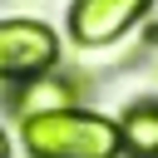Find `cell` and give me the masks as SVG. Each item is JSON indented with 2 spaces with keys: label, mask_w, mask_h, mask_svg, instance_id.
Segmentation results:
<instances>
[{
  "label": "cell",
  "mask_w": 158,
  "mask_h": 158,
  "mask_svg": "<svg viewBox=\"0 0 158 158\" xmlns=\"http://www.w3.org/2000/svg\"><path fill=\"white\" fill-rule=\"evenodd\" d=\"M118 153L128 158H158V99H138L118 118Z\"/></svg>",
  "instance_id": "obj_5"
},
{
  "label": "cell",
  "mask_w": 158,
  "mask_h": 158,
  "mask_svg": "<svg viewBox=\"0 0 158 158\" xmlns=\"http://www.w3.org/2000/svg\"><path fill=\"white\" fill-rule=\"evenodd\" d=\"M59 59V40L44 20H30V15H10L0 20V79H35L44 69H54Z\"/></svg>",
  "instance_id": "obj_2"
},
{
  "label": "cell",
  "mask_w": 158,
  "mask_h": 158,
  "mask_svg": "<svg viewBox=\"0 0 158 158\" xmlns=\"http://www.w3.org/2000/svg\"><path fill=\"white\" fill-rule=\"evenodd\" d=\"M74 99H79V79H69L59 69H44V74H35V79H25L15 89V114L20 118L64 114V109H74Z\"/></svg>",
  "instance_id": "obj_4"
},
{
  "label": "cell",
  "mask_w": 158,
  "mask_h": 158,
  "mask_svg": "<svg viewBox=\"0 0 158 158\" xmlns=\"http://www.w3.org/2000/svg\"><path fill=\"white\" fill-rule=\"evenodd\" d=\"M0 158H10V138H5V128H0Z\"/></svg>",
  "instance_id": "obj_6"
},
{
  "label": "cell",
  "mask_w": 158,
  "mask_h": 158,
  "mask_svg": "<svg viewBox=\"0 0 158 158\" xmlns=\"http://www.w3.org/2000/svg\"><path fill=\"white\" fill-rule=\"evenodd\" d=\"M25 158H118V118L94 109L40 114L20 123Z\"/></svg>",
  "instance_id": "obj_1"
},
{
  "label": "cell",
  "mask_w": 158,
  "mask_h": 158,
  "mask_svg": "<svg viewBox=\"0 0 158 158\" xmlns=\"http://www.w3.org/2000/svg\"><path fill=\"white\" fill-rule=\"evenodd\" d=\"M148 10H153V0H74L69 5V35H74V44L104 49V44L123 40Z\"/></svg>",
  "instance_id": "obj_3"
}]
</instances>
